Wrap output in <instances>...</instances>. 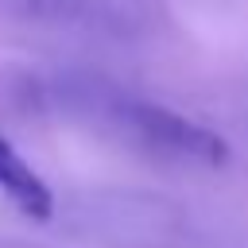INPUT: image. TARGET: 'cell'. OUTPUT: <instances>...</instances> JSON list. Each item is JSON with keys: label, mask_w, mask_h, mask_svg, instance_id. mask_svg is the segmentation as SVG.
<instances>
[{"label": "cell", "mask_w": 248, "mask_h": 248, "mask_svg": "<svg viewBox=\"0 0 248 248\" xmlns=\"http://www.w3.org/2000/svg\"><path fill=\"white\" fill-rule=\"evenodd\" d=\"M89 101L97 105L101 120H108L124 140H132L136 147H143L151 155L205 163V167H217L229 159V143L213 128L198 124L174 108H163L155 101L128 97V93H93Z\"/></svg>", "instance_id": "6da1fadb"}, {"label": "cell", "mask_w": 248, "mask_h": 248, "mask_svg": "<svg viewBox=\"0 0 248 248\" xmlns=\"http://www.w3.org/2000/svg\"><path fill=\"white\" fill-rule=\"evenodd\" d=\"M0 194L31 221H50L54 217V194L46 178L12 147V140L0 132Z\"/></svg>", "instance_id": "7a4b0ae2"}]
</instances>
